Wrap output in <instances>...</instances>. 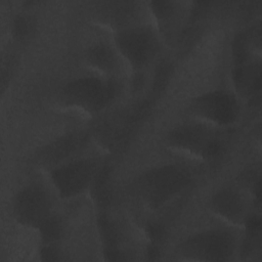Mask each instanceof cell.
<instances>
[{
    "label": "cell",
    "mask_w": 262,
    "mask_h": 262,
    "mask_svg": "<svg viewBox=\"0 0 262 262\" xmlns=\"http://www.w3.org/2000/svg\"><path fill=\"white\" fill-rule=\"evenodd\" d=\"M118 50L136 70L146 66L156 54L158 42L154 32L146 27H134L120 31L116 37Z\"/></svg>",
    "instance_id": "4"
},
{
    "label": "cell",
    "mask_w": 262,
    "mask_h": 262,
    "mask_svg": "<svg viewBox=\"0 0 262 262\" xmlns=\"http://www.w3.org/2000/svg\"><path fill=\"white\" fill-rule=\"evenodd\" d=\"M50 198L39 185H29L21 189L13 204L15 218L25 225L35 227H39L50 215Z\"/></svg>",
    "instance_id": "7"
},
{
    "label": "cell",
    "mask_w": 262,
    "mask_h": 262,
    "mask_svg": "<svg viewBox=\"0 0 262 262\" xmlns=\"http://www.w3.org/2000/svg\"><path fill=\"white\" fill-rule=\"evenodd\" d=\"M86 58L92 67L102 72H111L116 67L115 52L111 46L104 43H97L90 47Z\"/></svg>",
    "instance_id": "10"
},
{
    "label": "cell",
    "mask_w": 262,
    "mask_h": 262,
    "mask_svg": "<svg viewBox=\"0 0 262 262\" xmlns=\"http://www.w3.org/2000/svg\"><path fill=\"white\" fill-rule=\"evenodd\" d=\"M216 136L198 125H182L171 131L168 140L178 148L187 150L191 154L204 156L209 142Z\"/></svg>",
    "instance_id": "8"
},
{
    "label": "cell",
    "mask_w": 262,
    "mask_h": 262,
    "mask_svg": "<svg viewBox=\"0 0 262 262\" xmlns=\"http://www.w3.org/2000/svg\"><path fill=\"white\" fill-rule=\"evenodd\" d=\"M97 174L96 162L90 159L75 160L51 171V179L62 198H72L86 189Z\"/></svg>",
    "instance_id": "5"
},
{
    "label": "cell",
    "mask_w": 262,
    "mask_h": 262,
    "mask_svg": "<svg viewBox=\"0 0 262 262\" xmlns=\"http://www.w3.org/2000/svg\"><path fill=\"white\" fill-rule=\"evenodd\" d=\"M151 9L155 15L162 20L171 17L174 13V3L169 1H156L151 2Z\"/></svg>",
    "instance_id": "14"
},
{
    "label": "cell",
    "mask_w": 262,
    "mask_h": 262,
    "mask_svg": "<svg viewBox=\"0 0 262 262\" xmlns=\"http://www.w3.org/2000/svg\"><path fill=\"white\" fill-rule=\"evenodd\" d=\"M146 257L148 260H157L160 257V250L157 244H152L148 246L146 251Z\"/></svg>",
    "instance_id": "18"
},
{
    "label": "cell",
    "mask_w": 262,
    "mask_h": 262,
    "mask_svg": "<svg viewBox=\"0 0 262 262\" xmlns=\"http://www.w3.org/2000/svg\"><path fill=\"white\" fill-rule=\"evenodd\" d=\"M234 250L233 236L225 230L212 229L200 232L182 245V252L186 258L207 261L229 260Z\"/></svg>",
    "instance_id": "3"
},
{
    "label": "cell",
    "mask_w": 262,
    "mask_h": 262,
    "mask_svg": "<svg viewBox=\"0 0 262 262\" xmlns=\"http://www.w3.org/2000/svg\"><path fill=\"white\" fill-rule=\"evenodd\" d=\"M13 34L17 38H26L33 31V20L24 14L15 16L12 25Z\"/></svg>",
    "instance_id": "13"
},
{
    "label": "cell",
    "mask_w": 262,
    "mask_h": 262,
    "mask_svg": "<svg viewBox=\"0 0 262 262\" xmlns=\"http://www.w3.org/2000/svg\"><path fill=\"white\" fill-rule=\"evenodd\" d=\"M78 140L79 138L76 136H68L63 139H60L48 148L45 157L52 161H58L76 148L78 145Z\"/></svg>",
    "instance_id": "12"
},
{
    "label": "cell",
    "mask_w": 262,
    "mask_h": 262,
    "mask_svg": "<svg viewBox=\"0 0 262 262\" xmlns=\"http://www.w3.org/2000/svg\"><path fill=\"white\" fill-rule=\"evenodd\" d=\"M245 224L247 227V230L251 236H256L257 233L260 231L261 228V219L257 215L249 216L245 219Z\"/></svg>",
    "instance_id": "16"
},
{
    "label": "cell",
    "mask_w": 262,
    "mask_h": 262,
    "mask_svg": "<svg viewBox=\"0 0 262 262\" xmlns=\"http://www.w3.org/2000/svg\"><path fill=\"white\" fill-rule=\"evenodd\" d=\"M146 233L152 244H157L164 237V227L157 222H149L146 226Z\"/></svg>",
    "instance_id": "15"
},
{
    "label": "cell",
    "mask_w": 262,
    "mask_h": 262,
    "mask_svg": "<svg viewBox=\"0 0 262 262\" xmlns=\"http://www.w3.org/2000/svg\"><path fill=\"white\" fill-rule=\"evenodd\" d=\"M118 92L114 80H102L97 77L78 78L63 88L64 99L76 106L87 111H98L106 106Z\"/></svg>",
    "instance_id": "1"
},
{
    "label": "cell",
    "mask_w": 262,
    "mask_h": 262,
    "mask_svg": "<svg viewBox=\"0 0 262 262\" xmlns=\"http://www.w3.org/2000/svg\"><path fill=\"white\" fill-rule=\"evenodd\" d=\"M211 207L216 214L228 221L238 222L244 218V200L231 188H223L217 191L212 196Z\"/></svg>",
    "instance_id": "9"
},
{
    "label": "cell",
    "mask_w": 262,
    "mask_h": 262,
    "mask_svg": "<svg viewBox=\"0 0 262 262\" xmlns=\"http://www.w3.org/2000/svg\"><path fill=\"white\" fill-rule=\"evenodd\" d=\"M40 229L41 237L46 245L57 241L62 233V223L57 216L49 215L38 227Z\"/></svg>",
    "instance_id": "11"
},
{
    "label": "cell",
    "mask_w": 262,
    "mask_h": 262,
    "mask_svg": "<svg viewBox=\"0 0 262 262\" xmlns=\"http://www.w3.org/2000/svg\"><path fill=\"white\" fill-rule=\"evenodd\" d=\"M40 257L44 261H58L61 260L60 254L56 248L50 245H45L40 252Z\"/></svg>",
    "instance_id": "17"
},
{
    "label": "cell",
    "mask_w": 262,
    "mask_h": 262,
    "mask_svg": "<svg viewBox=\"0 0 262 262\" xmlns=\"http://www.w3.org/2000/svg\"><path fill=\"white\" fill-rule=\"evenodd\" d=\"M190 181L189 173L181 167L167 165L145 174L142 190L147 203L160 207L184 189Z\"/></svg>",
    "instance_id": "2"
},
{
    "label": "cell",
    "mask_w": 262,
    "mask_h": 262,
    "mask_svg": "<svg viewBox=\"0 0 262 262\" xmlns=\"http://www.w3.org/2000/svg\"><path fill=\"white\" fill-rule=\"evenodd\" d=\"M192 112L212 123L228 125L238 116V102L236 98L225 91L215 90L195 97L191 102Z\"/></svg>",
    "instance_id": "6"
}]
</instances>
